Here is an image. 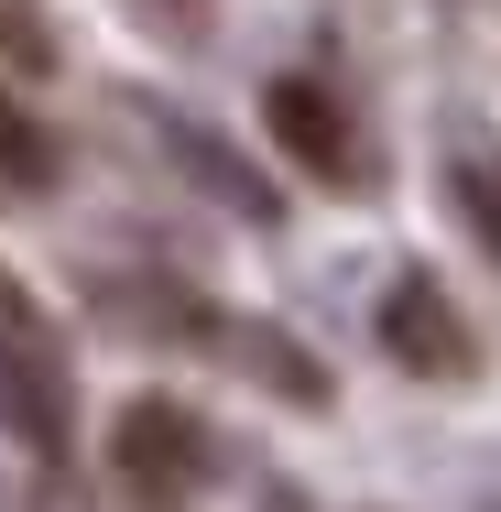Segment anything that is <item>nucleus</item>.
Wrapping results in <instances>:
<instances>
[{
	"label": "nucleus",
	"instance_id": "7",
	"mask_svg": "<svg viewBox=\"0 0 501 512\" xmlns=\"http://www.w3.org/2000/svg\"><path fill=\"white\" fill-rule=\"evenodd\" d=\"M447 186H458V207H469V229L491 240V262H501V164H447Z\"/></svg>",
	"mask_w": 501,
	"mask_h": 512
},
{
	"label": "nucleus",
	"instance_id": "1",
	"mask_svg": "<svg viewBox=\"0 0 501 512\" xmlns=\"http://www.w3.org/2000/svg\"><path fill=\"white\" fill-rule=\"evenodd\" d=\"M109 469H120V491L142 512H186L207 491V469H218V447H207V425L175 393H131L109 414Z\"/></svg>",
	"mask_w": 501,
	"mask_h": 512
},
{
	"label": "nucleus",
	"instance_id": "6",
	"mask_svg": "<svg viewBox=\"0 0 501 512\" xmlns=\"http://www.w3.org/2000/svg\"><path fill=\"white\" fill-rule=\"evenodd\" d=\"M229 360H251V371H262V382H284L295 404H316V393H327V382L295 360V338H284V327H229Z\"/></svg>",
	"mask_w": 501,
	"mask_h": 512
},
{
	"label": "nucleus",
	"instance_id": "2",
	"mask_svg": "<svg viewBox=\"0 0 501 512\" xmlns=\"http://www.w3.org/2000/svg\"><path fill=\"white\" fill-rule=\"evenodd\" d=\"M371 327H382V349H393L403 371H425V382H469L480 371V338H469V316L447 306L436 273H393L382 306H371Z\"/></svg>",
	"mask_w": 501,
	"mask_h": 512
},
{
	"label": "nucleus",
	"instance_id": "3",
	"mask_svg": "<svg viewBox=\"0 0 501 512\" xmlns=\"http://www.w3.org/2000/svg\"><path fill=\"white\" fill-rule=\"evenodd\" d=\"M262 120H273V142L295 153L305 175L349 186V120H338V99H327L316 77H273V88H262Z\"/></svg>",
	"mask_w": 501,
	"mask_h": 512
},
{
	"label": "nucleus",
	"instance_id": "4",
	"mask_svg": "<svg viewBox=\"0 0 501 512\" xmlns=\"http://www.w3.org/2000/svg\"><path fill=\"white\" fill-rule=\"evenodd\" d=\"M0 414L22 425V447H66V393L22 338H0Z\"/></svg>",
	"mask_w": 501,
	"mask_h": 512
},
{
	"label": "nucleus",
	"instance_id": "5",
	"mask_svg": "<svg viewBox=\"0 0 501 512\" xmlns=\"http://www.w3.org/2000/svg\"><path fill=\"white\" fill-rule=\"evenodd\" d=\"M55 186V131L22 99H0V197H44Z\"/></svg>",
	"mask_w": 501,
	"mask_h": 512
}]
</instances>
